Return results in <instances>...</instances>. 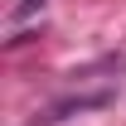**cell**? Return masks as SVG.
<instances>
[]
</instances>
